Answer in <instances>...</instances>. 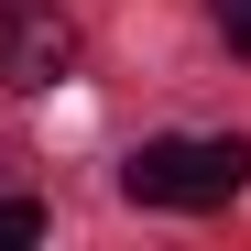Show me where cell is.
<instances>
[{"instance_id": "3", "label": "cell", "mask_w": 251, "mask_h": 251, "mask_svg": "<svg viewBox=\"0 0 251 251\" xmlns=\"http://www.w3.org/2000/svg\"><path fill=\"white\" fill-rule=\"evenodd\" d=\"M0 240H44V207H33V197H0Z\"/></svg>"}, {"instance_id": "2", "label": "cell", "mask_w": 251, "mask_h": 251, "mask_svg": "<svg viewBox=\"0 0 251 251\" xmlns=\"http://www.w3.org/2000/svg\"><path fill=\"white\" fill-rule=\"evenodd\" d=\"M76 66V22L55 0H0V88H55Z\"/></svg>"}, {"instance_id": "1", "label": "cell", "mask_w": 251, "mask_h": 251, "mask_svg": "<svg viewBox=\"0 0 251 251\" xmlns=\"http://www.w3.org/2000/svg\"><path fill=\"white\" fill-rule=\"evenodd\" d=\"M120 186H131V207H229L251 186V142L240 131H164L120 164Z\"/></svg>"}, {"instance_id": "4", "label": "cell", "mask_w": 251, "mask_h": 251, "mask_svg": "<svg viewBox=\"0 0 251 251\" xmlns=\"http://www.w3.org/2000/svg\"><path fill=\"white\" fill-rule=\"evenodd\" d=\"M219 11V33H229V55H251V0H207Z\"/></svg>"}]
</instances>
